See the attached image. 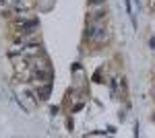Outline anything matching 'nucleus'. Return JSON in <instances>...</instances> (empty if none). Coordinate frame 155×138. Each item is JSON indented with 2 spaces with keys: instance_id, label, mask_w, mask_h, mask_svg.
Listing matches in <instances>:
<instances>
[{
  "instance_id": "1",
  "label": "nucleus",
  "mask_w": 155,
  "mask_h": 138,
  "mask_svg": "<svg viewBox=\"0 0 155 138\" xmlns=\"http://www.w3.org/2000/svg\"><path fill=\"white\" fill-rule=\"evenodd\" d=\"M124 4H126V15L130 17V23H132V27L137 29V19H135V12H132V4H130V0H124Z\"/></svg>"
},
{
  "instance_id": "2",
  "label": "nucleus",
  "mask_w": 155,
  "mask_h": 138,
  "mask_svg": "<svg viewBox=\"0 0 155 138\" xmlns=\"http://www.w3.org/2000/svg\"><path fill=\"white\" fill-rule=\"evenodd\" d=\"M50 93H52V80H48V85L39 91V99H43V101H46V99L50 97Z\"/></svg>"
},
{
  "instance_id": "3",
  "label": "nucleus",
  "mask_w": 155,
  "mask_h": 138,
  "mask_svg": "<svg viewBox=\"0 0 155 138\" xmlns=\"http://www.w3.org/2000/svg\"><path fill=\"white\" fill-rule=\"evenodd\" d=\"M89 134H93V136H103L105 132H103V130H93V132H89Z\"/></svg>"
},
{
  "instance_id": "4",
  "label": "nucleus",
  "mask_w": 155,
  "mask_h": 138,
  "mask_svg": "<svg viewBox=\"0 0 155 138\" xmlns=\"http://www.w3.org/2000/svg\"><path fill=\"white\" fill-rule=\"evenodd\" d=\"M149 48H151V50H155V37H151V39H149Z\"/></svg>"
}]
</instances>
